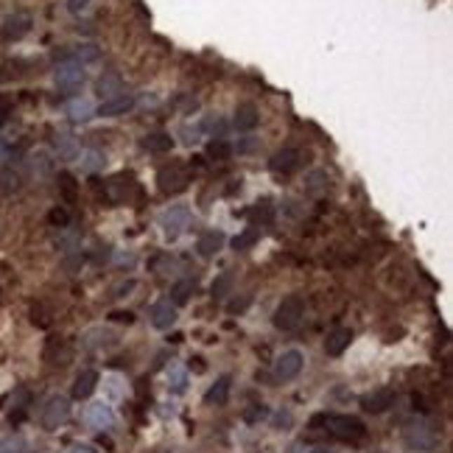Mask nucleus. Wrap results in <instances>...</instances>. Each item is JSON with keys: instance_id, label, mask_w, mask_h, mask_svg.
Instances as JSON below:
<instances>
[{"instance_id": "0eeeda50", "label": "nucleus", "mask_w": 453, "mask_h": 453, "mask_svg": "<svg viewBox=\"0 0 453 453\" xmlns=\"http://www.w3.org/2000/svg\"><path fill=\"white\" fill-rule=\"evenodd\" d=\"M76 350H73V342L70 339H62V336H50L42 347V361L48 367H67L73 361Z\"/></svg>"}, {"instance_id": "f8f14e48", "label": "nucleus", "mask_w": 453, "mask_h": 453, "mask_svg": "<svg viewBox=\"0 0 453 453\" xmlns=\"http://www.w3.org/2000/svg\"><path fill=\"white\" fill-rule=\"evenodd\" d=\"M395 400H398V392L392 386H381V389H372L361 398V409L367 414H384L395 406Z\"/></svg>"}, {"instance_id": "3c124183", "label": "nucleus", "mask_w": 453, "mask_h": 453, "mask_svg": "<svg viewBox=\"0 0 453 453\" xmlns=\"http://www.w3.org/2000/svg\"><path fill=\"white\" fill-rule=\"evenodd\" d=\"M274 426H277V431H285V428L291 426V414H288V412H280L277 420H274Z\"/></svg>"}, {"instance_id": "c03bdc74", "label": "nucleus", "mask_w": 453, "mask_h": 453, "mask_svg": "<svg viewBox=\"0 0 453 453\" xmlns=\"http://www.w3.org/2000/svg\"><path fill=\"white\" fill-rule=\"evenodd\" d=\"M31 322H34L36 327H48V325H50V319L45 316L42 305H31Z\"/></svg>"}, {"instance_id": "2eb2a0df", "label": "nucleus", "mask_w": 453, "mask_h": 453, "mask_svg": "<svg viewBox=\"0 0 453 453\" xmlns=\"http://www.w3.org/2000/svg\"><path fill=\"white\" fill-rule=\"evenodd\" d=\"M177 319H180V313H177V305H174L171 299H160V302H154L151 311H149V322H151V327H157V330L174 327Z\"/></svg>"}, {"instance_id": "39448f33", "label": "nucleus", "mask_w": 453, "mask_h": 453, "mask_svg": "<svg viewBox=\"0 0 453 453\" xmlns=\"http://www.w3.org/2000/svg\"><path fill=\"white\" fill-rule=\"evenodd\" d=\"M53 84H56L59 93H67V95L79 93V90L87 84V70H84V65L76 62V59L59 62L56 70H53Z\"/></svg>"}, {"instance_id": "f3484780", "label": "nucleus", "mask_w": 453, "mask_h": 453, "mask_svg": "<svg viewBox=\"0 0 453 453\" xmlns=\"http://www.w3.org/2000/svg\"><path fill=\"white\" fill-rule=\"evenodd\" d=\"M22 171L17 168V165H3L0 168V199H8V196H14V194H20L22 191Z\"/></svg>"}, {"instance_id": "864d4df0", "label": "nucleus", "mask_w": 453, "mask_h": 453, "mask_svg": "<svg viewBox=\"0 0 453 453\" xmlns=\"http://www.w3.org/2000/svg\"><path fill=\"white\" fill-rule=\"evenodd\" d=\"M70 453H95V451H93L90 445H76V448H73Z\"/></svg>"}, {"instance_id": "393cba45", "label": "nucleus", "mask_w": 453, "mask_h": 453, "mask_svg": "<svg viewBox=\"0 0 453 453\" xmlns=\"http://www.w3.org/2000/svg\"><path fill=\"white\" fill-rule=\"evenodd\" d=\"M95 90H98V95H101V98H112V95L123 93V79H121V73H115V70H104V76L95 81Z\"/></svg>"}, {"instance_id": "c756f323", "label": "nucleus", "mask_w": 453, "mask_h": 453, "mask_svg": "<svg viewBox=\"0 0 453 453\" xmlns=\"http://www.w3.org/2000/svg\"><path fill=\"white\" fill-rule=\"evenodd\" d=\"M196 291V283L194 280H177L174 285H171V302L180 308V305H185L188 299H191V294Z\"/></svg>"}, {"instance_id": "6ab92c4d", "label": "nucleus", "mask_w": 453, "mask_h": 453, "mask_svg": "<svg viewBox=\"0 0 453 453\" xmlns=\"http://www.w3.org/2000/svg\"><path fill=\"white\" fill-rule=\"evenodd\" d=\"M350 344H353V330H350V327H336V330H330L327 339H325V353L336 358V356H342Z\"/></svg>"}, {"instance_id": "a18cd8bd", "label": "nucleus", "mask_w": 453, "mask_h": 453, "mask_svg": "<svg viewBox=\"0 0 453 453\" xmlns=\"http://www.w3.org/2000/svg\"><path fill=\"white\" fill-rule=\"evenodd\" d=\"M325 420H327V412H319V414H313V417L308 420V428H311V431H322V428H325Z\"/></svg>"}, {"instance_id": "473e14b6", "label": "nucleus", "mask_w": 453, "mask_h": 453, "mask_svg": "<svg viewBox=\"0 0 453 453\" xmlns=\"http://www.w3.org/2000/svg\"><path fill=\"white\" fill-rule=\"evenodd\" d=\"M25 451H28V442L20 434H8V437L0 440V453H25Z\"/></svg>"}, {"instance_id": "8fccbe9b", "label": "nucleus", "mask_w": 453, "mask_h": 453, "mask_svg": "<svg viewBox=\"0 0 453 453\" xmlns=\"http://www.w3.org/2000/svg\"><path fill=\"white\" fill-rule=\"evenodd\" d=\"M90 3H93V0H67V11H70V14H81Z\"/></svg>"}, {"instance_id": "a19ab883", "label": "nucleus", "mask_w": 453, "mask_h": 453, "mask_svg": "<svg viewBox=\"0 0 453 453\" xmlns=\"http://www.w3.org/2000/svg\"><path fill=\"white\" fill-rule=\"evenodd\" d=\"M252 219H255V222H257V219H263V222H271V202H269V199L257 202V205L252 208Z\"/></svg>"}, {"instance_id": "de8ad7c7", "label": "nucleus", "mask_w": 453, "mask_h": 453, "mask_svg": "<svg viewBox=\"0 0 453 453\" xmlns=\"http://www.w3.org/2000/svg\"><path fill=\"white\" fill-rule=\"evenodd\" d=\"M109 319H112V322L132 325V322H135V313H132V311H115V313H109Z\"/></svg>"}, {"instance_id": "4c0bfd02", "label": "nucleus", "mask_w": 453, "mask_h": 453, "mask_svg": "<svg viewBox=\"0 0 453 453\" xmlns=\"http://www.w3.org/2000/svg\"><path fill=\"white\" fill-rule=\"evenodd\" d=\"M266 417H269V406H263V403H255L252 409L243 412V420H246L249 426H255V423H260V420H266Z\"/></svg>"}, {"instance_id": "20e7f679", "label": "nucleus", "mask_w": 453, "mask_h": 453, "mask_svg": "<svg viewBox=\"0 0 453 453\" xmlns=\"http://www.w3.org/2000/svg\"><path fill=\"white\" fill-rule=\"evenodd\" d=\"M302 316H305V299H302V294H288V297H283V299H280V305L274 308L271 322H274V327H277V330L288 333V330L299 327Z\"/></svg>"}, {"instance_id": "1a4fd4ad", "label": "nucleus", "mask_w": 453, "mask_h": 453, "mask_svg": "<svg viewBox=\"0 0 453 453\" xmlns=\"http://www.w3.org/2000/svg\"><path fill=\"white\" fill-rule=\"evenodd\" d=\"M160 226H163V235L168 241H177L188 226H191V210L185 205H171L163 216H160Z\"/></svg>"}, {"instance_id": "37998d69", "label": "nucleus", "mask_w": 453, "mask_h": 453, "mask_svg": "<svg viewBox=\"0 0 453 453\" xmlns=\"http://www.w3.org/2000/svg\"><path fill=\"white\" fill-rule=\"evenodd\" d=\"M171 372H174V386H171V392H174V395H182L185 386H188V378H185V372L177 370V367H171Z\"/></svg>"}, {"instance_id": "a878e982", "label": "nucleus", "mask_w": 453, "mask_h": 453, "mask_svg": "<svg viewBox=\"0 0 453 453\" xmlns=\"http://www.w3.org/2000/svg\"><path fill=\"white\" fill-rule=\"evenodd\" d=\"M93 115H95V107H93L90 98H73V101L67 104V118H70V123H87Z\"/></svg>"}, {"instance_id": "58836bf2", "label": "nucleus", "mask_w": 453, "mask_h": 453, "mask_svg": "<svg viewBox=\"0 0 453 453\" xmlns=\"http://www.w3.org/2000/svg\"><path fill=\"white\" fill-rule=\"evenodd\" d=\"M98 56L101 53H98L95 45H79V50H76V62H81V65L84 62H98Z\"/></svg>"}, {"instance_id": "ddd939ff", "label": "nucleus", "mask_w": 453, "mask_h": 453, "mask_svg": "<svg viewBox=\"0 0 453 453\" xmlns=\"http://www.w3.org/2000/svg\"><path fill=\"white\" fill-rule=\"evenodd\" d=\"M302 364H305V358H302V353L299 350H285L283 356H277V361H274V378L277 381H294L299 372H302Z\"/></svg>"}, {"instance_id": "dca6fc26", "label": "nucleus", "mask_w": 453, "mask_h": 453, "mask_svg": "<svg viewBox=\"0 0 453 453\" xmlns=\"http://www.w3.org/2000/svg\"><path fill=\"white\" fill-rule=\"evenodd\" d=\"M98 381H101L98 370H84V372H79L76 381H73V389H70L73 400H87V398H93V392L98 389Z\"/></svg>"}, {"instance_id": "f704fd0d", "label": "nucleus", "mask_w": 453, "mask_h": 453, "mask_svg": "<svg viewBox=\"0 0 453 453\" xmlns=\"http://www.w3.org/2000/svg\"><path fill=\"white\" fill-rule=\"evenodd\" d=\"M48 224L50 226H56V229H67L70 226V210L67 208H50L48 210Z\"/></svg>"}, {"instance_id": "603ef678", "label": "nucleus", "mask_w": 453, "mask_h": 453, "mask_svg": "<svg viewBox=\"0 0 453 453\" xmlns=\"http://www.w3.org/2000/svg\"><path fill=\"white\" fill-rule=\"evenodd\" d=\"M188 367H191V370H194V372H196V375H202V372H205V370H208V367H205V358H202V356H194V358H191V364H188Z\"/></svg>"}, {"instance_id": "5fc2aeb1", "label": "nucleus", "mask_w": 453, "mask_h": 453, "mask_svg": "<svg viewBox=\"0 0 453 453\" xmlns=\"http://www.w3.org/2000/svg\"><path fill=\"white\" fill-rule=\"evenodd\" d=\"M311 453H333V451H327V448H313Z\"/></svg>"}, {"instance_id": "f257e3e1", "label": "nucleus", "mask_w": 453, "mask_h": 453, "mask_svg": "<svg viewBox=\"0 0 453 453\" xmlns=\"http://www.w3.org/2000/svg\"><path fill=\"white\" fill-rule=\"evenodd\" d=\"M325 428L333 440L344 442V445H358L367 440V426L361 417H353V414H327L325 420Z\"/></svg>"}, {"instance_id": "ea45409f", "label": "nucleus", "mask_w": 453, "mask_h": 453, "mask_svg": "<svg viewBox=\"0 0 453 453\" xmlns=\"http://www.w3.org/2000/svg\"><path fill=\"white\" fill-rule=\"evenodd\" d=\"M31 165H34V171H39L42 177H45V174H50V160H48V154H45V151H36V154L31 157Z\"/></svg>"}, {"instance_id": "a211bd4d", "label": "nucleus", "mask_w": 453, "mask_h": 453, "mask_svg": "<svg viewBox=\"0 0 453 453\" xmlns=\"http://www.w3.org/2000/svg\"><path fill=\"white\" fill-rule=\"evenodd\" d=\"M87 423H90V428H95V431H109V428L115 426V412H112V406H107V403H93V406L87 409Z\"/></svg>"}, {"instance_id": "6e6552de", "label": "nucleus", "mask_w": 453, "mask_h": 453, "mask_svg": "<svg viewBox=\"0 0 453 453\" xmlns=\"http://www.w3.org/2000/svg\"><path fill=\"white\" fill-rule=\"evenodd\" d=\"M34 28V17L28 11H11L3 22H0V39L3 42H20L22 36H28Z\"/></svg>"}, {"instance_id": "4be33fe9", "label": "nucleus", "mask_w": 453, "mask_h": 453, "mask_svg": "<svg viewBox=\"0 0 453 453\" xmlns=\"http://www.w3.org/2000/svg\"><path fill=\"white\" fill-rule=\"evenodd\" d=\"M222 246H224V232H219V229H205V232L199 235V241H196V249H199L202 257L219 255Z\"/></svg>"}, {"instance_id": "c85d7f7f", "label": "nucleus", "mask_w": 453, "mask_h": 453, "mask_svg": "<svg viewBox=\"0 0 453 453\" xmlns=\"http://www.w3.org/2000/svg\"><path fill=\"white\" fill-rule=\"evenodd\" d=\"M118 339H115V333L112 330H104V327H98V330H90L87 333V339H84V344H87V350H101V347H112Z\"/></svg>"}, {"instance_id": "49530a36", "label": "nucleus", "mask_w": 453, "mask_h": 453, "mask_svg": "<svg viewBox=\"0 0 453 453\" xmlns=\"http://www.w3.org/2000/svg\"><path fill=\"white\" fill-rule=\"evenodd\" d=\"M8 115H11V101H8L6 95H0V129L6 126V121H8Z\"/></svg>"}, {"instance_id": "f03ea898", "label": "nucleus", "mask_w": 453, "mask_h": 453, "mask_svg": "<svg viewBox=\"0 0 453 453\" xmlns=\"http://www.w3.org/2000/svg\"><path fill=\"white\" fill-rule=\"evenodd\" d=\"M135 199H140V182L135 180V174L121 171V174H115V177L107 180V185H104V202H107L109 208H115V205H129V202H135Z\"/></svg>"}, {"instance_id": "7ed1b4c3", "label": "nucleus", "mask_w": 453, "mask_h": 453, "mask_svg": "<svg viewBox=\"0 0 453 453\" xmlns=\"http://www.w3.org/2000/svg\"><path fill=\"white\" fill-rule=\"evenodd\" d=\"M191 168L182 163V160H171L165 163L160 171H157V188L165 194V196H177L182 191L191 188Z\"/></svg>"}, {"instance_id": "72a5a7b5", "label": "nucleus", "mask_w": 453, "mask_h": 453, "mask_svg": "<svg viewBox=\"0 0 453 453\" xmlns=\"http://www.w3.org/2000/svg\"><path fill=\"white\" fill-rule=\"evenodd\" d=\"M257 238H260V229H257V226H246L241 235L232 238V246H235V249H249V246L257 243Z\"/></svg>"}, {"instance_id": "9d476101", "label": "nucleus", "mask_w": 453, "mask_h": 453, "mask_svg": "<svg viewBox=\"0 0 453 453\" xmlns=\"http://www.w3.org/2000/svg\"><path fill=\"white\" fill-rule=\"evenodd\" d=\"M302 151L299 149H280L277 154H271V160H269V171L274 174V177H291V174H297L299 168H302Z\"/></svg>"}, {"instance_id": "b1692460", "label": "nucleus", "mask_w": 453, "mask_h": 453, "mask_svg": "<svg viewBox=\"0 0 453 453\" xmlns=\"http://www.w3.org/2000/svg\"><path fill=\"white\" fill-rule=\"evenodd\" d=\"M140 146L149 151V154H168L174 149V137L168 132H151L140 140Z\"/></svg>"}, {"instance_id": "bb28decb", "label": "nucleus", "mask_w": 453, "mask_h": 453, "mask_svg": "<svg viewBox=\"0 0 453 453\" xmlns=\"http://www.w3.org/2000/svg\"><path fill=\"white\" fill-rule=\"evenodd\" d=\"M53 149L62 160H76L79 157V140L70 135V132H56L53 137Z\"/></svg>"}, {"instance_id": "2f4dec72", "label": "nucleus", "mask_w": 453, "mask_h": 453, "mask_svg": "<svg viewBox=\"0 0 453 453\" xmlns=\"http://www.w3.org/2000/svg\"><path fill=\"white\" fill-rule=\"evenodd\" d=\"M232 271H224V274H219L216 280H213V285H210V294H213V299H224L226 294L232 291Z\"/></svg>"}, {"instance_id": "c9c22d12", "label": "nucleus", "mask_w": 453, "mask_h": 453, "mask_svg": "<svg viewBox=\"0 0 453 453\" xmlns=\"http://www.w3.org/2000/svg\"><path fill=\"white\" fill-rule=\"evenodd\" d=\"M104 163H107V160H104V154H101V151H93V149H90V151H84V154H81V168H84V171H90V174H93V171H98V168H104Z\"/></svg>"}, {"instance_id": "5701e85b", "label": "nucleus", "mask_w": 453, "mask_h": 453, "mask_svg": "<svg viewBox=\"0 0 453 453\" xmlns=\"http://www.w3.org/2000/svg\"><path fill=\"white\" fill-rule=\"evenodd\" d=\"M229 389H232V378H229V375H222V378L205 392V406H226Z\"/></svg>"}, {"instance_id": "9b49d317", "label": "nucleus", "mask_w": 453, "mask_h": 453, "mask_svg": "<svg viewBox=\"0 0 453 453\" xmlns=\"http://www.w3.org/2000/svg\"><path fill=\"white\" fill-rule=\"evenodd\" d=\"M403 442L412 451H428V448H434L440 442V434L428 423H414V426H409L403 431Z\"/></svg>"}, {"instance_id": "412c9836", "label": "nucleus", "mask_w": 453, "mask_h": 453, "mask_svg": "<svg viewBox=\"0 0 453 453\" xmlns=\"http://www.w3.org/2000/svg\"><path fill=\"white\" fill-rule=\"evenodd\" d=\"M31 67H34V62H28V59H6V62H0V84L28 76Z\"/></svg>"}, {"instance_id": "7c9ffc66", "label": "nucleus", "mask_w": 453, "mask_h": 453, "mask_svg": "<svg viewBox=\"0 0 453 453\" xmlns=\"http://www.w3.org/2000/svg\"><path fill=\"white\" fill-rule=\"evenodd\" d=\"M232 157V146L226 140H210L208 143V160H216V163H226Z\"/></svg>"}, {"instance_id": "aec40b11", "label": "nucleus", "mask_w": 453, "mask_h": 453, "mask_svg": "<svg viewBox=\"0 0 453 453\" xmlns=\"http://www.w3.org/2000/svg\"><path fill=\"white\" fill-rule=\"evenodd\" d=\"M257 123H260V112H257V107H255V104H238L235 118H232V126H235L238 132H252Z\"/></svg>"}, {"instance_id": "09e8293b", "label": "nucleus", "mask_w": 453, "mask_h": 453, "mask_svg": "<svg viewBox=\"0 0 453 453\" xmlns=\"http://www.w3.org/2000/svg\"><path fill=\"white\" fill-rule=\"evenodd\" d=\"M132 288H135V280H126V283H121V285L112 288V297H115V299H118V297H126Z\"/></svg>"}, {"instance_id": "e433bc0d", "label": "nucleus", "mask_w": 453, "mask_h": 453, "mask_svg": "<svg viewBox=\"0 0 453 453\" xmlns=\"http://www.w3.org/2000/svg\"><path fill=\"white\" fill-rule=\"evenodd\" d=\"M327 188V174L325 171H311L308 174V194H319Z\"/></svg>"}, {"instance_id": "4468645a", "label": "nucleus", "mask_w": 453, "mask_h": 453, "mask_svg": "<svg viewBox=\"0 0 453 453\" xmlns=\"http://www.w3.org/2000/svg\"><path fill=\"white\" fill-rule=\"evenodd\" d=\"M135 104H137V98H135L132 93H118V95H112V98H104V104L95 109V115H101V118L129 115V112L135 109Z\"/></svg>"}, {"instance_id": "423d86ee", "label": "nucleus", "mask_w": 453, "mask_h": 453, "mask_svg": "<svg viewBox=\"0 0 453 453\" xmlns=\"http://www.w3.org/2000/svg\"><path fill=\"white\" fill-rule=\"evenodd\" d=\"M70 420V400L65 395H50L39 412V423L45 431H59Z\"/></svg>"}, {"instance_id": "cd10ccee", "label": "nucleus", "mask_w": 453, "mask_h": 453, "mask_svg": "<svg viewBox=\"0 0 453 453\" xmlns=\"http://www.w3.org/2000/svg\"><path fill=\"white\" fill-rule=\"evenodd\" d=\"M56 185H59V194H62L65 205H76V202H79V182H76L73 174L62 171V174L56 177Z\"/></svg>"}, {"instance_id": "79ce46f5", "label": "nucleus", "mask_w": 453, "mask_h": 453, "mask_svg": "<svg viewBox=\"0 0 453 453\" xmlns=\"http://www.w3.org/2000/svg\"><path fill=\"white\" fill-rule=\"evenodd\" d=\"M249 302H252V297H249V294H243L241 299L235 297V299H229V302H226V311H229V313H243V311L249 308Z\"/></svg>"}]
</instances>
